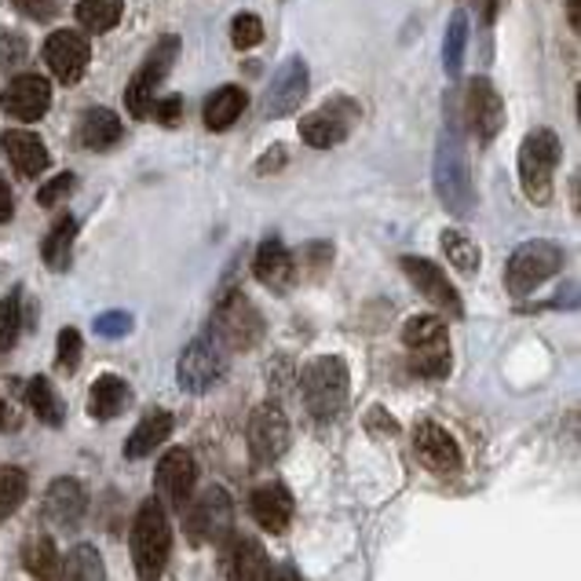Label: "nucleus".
Wrapping results in <instances>:
<instances>
[{"label": "nucleus", "mask_w": 581, "mask_h": 581, "mask_svg": "<svg viewBox=\"0 0 581 581\" xmlns=\"http://www.w3.org/2000/svg\"><path fill=\"white\" fill-rule=\"evenodd\" d=\"M169 552H172L169 512L158 498H150L139 504V512L132 520V563H136L139 581H158L166 574Z\"/></svg>", "instance_id": "1"}, {"label": "nucleus", "mask_w": 581, "mask_h": 581, "mask_svg": "<svg viewBox=\"0 0 581 581\" xmlns=\"http://www.w3.org/2000/svg\"><path fill=\"white\" fill-rule=\"evenodd\" d=\"M348 362L337 355H322L304 365L300 373V395L314 421H330L348 402Z\"/></svg>", "instance_id": "2"}, {"label": "nucleus", "mask_w": 581, "mask_h": 581, "mask_svg": "<svg viewBox=\"0 0 581 581\" xmlns=\"http://www.w3.org/2000/svg\"><path fill=\"white\" fill-rule=\"evenodd\" d=\"M432 180H435V194L439 201L453 212V217H469L475 209V191H472V176L464 166L461 154V139L453 129L439 136L435 147V166H432Z\"/></svg>", "instance_id": "3"}, {"label": "nucleus", "mask_w": 581, "mask_h": 581, "mask_svg": "<svg viewBox=\"0 0 581 581\" xmlns=\"http://www.w3.org/2000/svg\"><path fill=\"white\" fill-rule=\"evenodd\" d=\"M563 158V143L552 129H534L520 143V187L534 206H549L552 176Z\"/></svg>", "instance_id": "4"}, {"label": "nucleus", "mask_w": 581, "mask_h": 581, "mask_svg": "<svg viewBox=\"0 0 581 581\" xmlns=\"http://www.w3.org/2000/svg\"><path fill=\"white\" fill-rule=\"evenodd\" d=\"M183 509H187V538L194 545H223L234 534V504L223 487L201 490Z\"/></svg>", "instance_id": "5"}, {"label": "nucleus", "mask_w": 581, "mask_h": 581, "mask_svg": "<svg viewBox=\"0 0 581 581\" xmlns=\"http://www.w3.org/2000/svg\"><path fill=\"white\" fill-rule=\"evenodd\" d=\"M563 260L567 252L563 246L555 242H545V238H534V242H523L520 249L512 252L509 260V274H504V282H509V293L512 297H527L534 293L541 282H549L552 274L563 271Z\"/></svg>", "instance_id": "6"}, {"label": "nucleus", "mask_w": 581, "mask_h": 581, "mask_svg": "<svg viewBox=\"0 0 581 581\" xmlns=\"http://www.w3.org/2000/svg\"><path fill=\"white\" fill-rule=\"evenodd\" d=\"M402 344L413 351V370L421 377H447L450 373V348H447V322L439 314H417L402 325Z\"/></svg>", "instance_id": "7"}, {"label": "nucleus", "mask_w": 581, "mask_h": 581, "mask_svg": "<svg viewBox=\"0 0 581 581\" xmlns=\"http://www.w3.org/2000/svg\"><path fill=\"white\" fill-rule=\"evenodd\" d=\"M223 373H227V348L212 333L194 337L191 344L183 348L180 362H176V381H180V388L194 391V395L217 388L223 381Z\"/></svg>", "instance_id": "8"}, {"label": "nucleus", "mask_w": 581, "mask_h": 581, "mask_svg": "<svg viewBox=\"0 0 581 581\" xmlns=\"http://www.w3.org/2000/svg\"><path fill=\"white\" fill-rule=\"evenodd\" d=\"M176 56H180V37H161L158 48H150L147 62L136 70V78L129 81V92H124V107H129L132 118H139V121L150 118L154 92H158V84L169 78Z\"/></svg>", "instance_id": "9"}, {"label": "nucleus", "mask_w": 581, "mask_h": 581, "mask_svg": "<svg viewBox=\"0 0 581 581\" xmlns=\"http://www.w3.org/2000/svg\"><path fill=\"white\" fill-rule=\"evenodd\" d=\"M355 124H359V103L348 96H337L322 110H314L300 121V136H304V143L314 150H330L337 143H344Z\"/></svg>", "instance_id": "10"}, {"label": "nucleus", "mask_w": 581, "mask_h": 581, "mask_svg": "<svg viewBox=\"0 0 581 581\" xmlns=\"http://www.w3.org/2000/svg\"><path fill=\"white\" fill-rule=\"evenodd\" d=\"M212 337H217L223 348L249 351V348L263 337V319H260V311L252 308L242 293H231L227 300H220L217 319H212Z\"/></svg>", "instance_id": "11"}, {"label": "nucleus", "mask_w": 581, "mask_h": 581, "mask_svg": "<svg viewBox=\"0 0 581 581\" xmlns=\"http://www.w3.org/2000/svg\"><path fill=\"white\" fill-rule=\"evenodd\" d=\"M289 450V421L274 402L252 410L249 417V453L257 464H274Z\"/></svg>", "instance_id": "12"}, {"label": "nucleus", "mask_w": 581, "mask_h": 581, "mask_svg": "<svg viewBox=\"0 0 581 581\" xmlns=\"http://www.w3.org/2000/svg\"><path fill=\"white\" fill-rule=\"evenodd\" d=\"M399 268L407 271V278L417 286V293H421L428 304H435L439 311H447V314H464L458 289H453V282L443 274L439 263L424 260V257H402Z\"/></svg>", "instance_id": "13"}, {"label": "nucleus", "mask_w": 581, "mask_h": 581, "mask_svg": "<svg viewBox=\"0 0 581 581\" xmlns=\"http://www.w3.org/2000/svg\"><path fill=\"white\" fill-rule=\"evenodd\" d=\"M464 121L479 136V143H490L501 124H504V103L498 96V88L490 84V78H472L464 88Z\"/></svg>", "instance_id": "14"}, {"label": "nucleus", "mask_w": 581, "mask_h": 581, "mask_svg": "<svg viewBox=\"0 0 581 581\" xmlns=\"http://www.w3.org/2000/svg\"><path fill=\"white\" fill-rule=\"evenodd\" d=\"M154 483H158V501L180 512L183 504L194 498V483H198V464H194V458L187 450H180V447L169 450L166 458H161V464H158Z\"/></svg>", "instance_id": "15"}, {"label": "nucleus", "mask_w": 581, "mask_h": 581, "mask_svg": "<svg viewBox=\"0 0 581 581\" xmlns=\"http://www.w3.org/2000/svg\"><path fill=\"white\" fill-rule=\"evenodd\" d=\"M304 96H308V62L300 56H289L274 70L268 96H263V110H268V118H286V113H293L304 103Z\"/></svg>", "instance_id": "16"}, {"label": "nucleus", "mask_w": 581, "mask_h": 581, "mask_svg": "<svg viewBox=\"0 0 581 581\" xmlns=\"http://www.w3.org/2000/svg\"><path fill=\"white\" fill-rule=\"evenodd\" d=\"M0 107L16 121H41L48 107H52V84L41 73H16L8 81L4 96H0Z\"/></svg>", "instance_id": "17"}, {"label": "nucleus", "mask_w": 581, "mask_h": 581, "mask_svg": "<svg viewBox=\"0 0 581 581\" xmlns=\"http://www.w3.org/2000/svg\"><path fill=\"white\" fill-rule=\"evenodd\" d=\"M88 59H92V48L73 30H56L44 41V62L52 67V73L62 84H78L88 70Z\"/></svg>", "instance_id": "18"}, {"label": "nucleus", "mask_w": 581, "mask_h": 581, "mask_svg": "<svg viewBox=\"0 0 581 581\" xmlns=\"http://www.w3.org/2000/svg\"><path fill=\"white\" fill-rule=\"evenodd\" d=\"M413 450H417V458H421L424 469H432V472H439V475L458 472L461 461H464L458 439H453L443 424H432V421L417 424V432H413Z\"/></svg>", "instance_id": "19"}, {"label": "nucleus", "mask_w": 581, "mask_h": 581, "mask_svg": "<svg viewBox=\"0 0 581 581\" xmlns=\"http://www.w3.org/2000/svg\"><path fill=\"white\" fill-rule=\"evenodd\" d=\"M249 512L263 530L271 534H282V530L293 523V494L282 487V483H263L252 490L249 498Z\"/></svg>", "instance_id": "20"}, {"label": "nucleus", "mask_w": 581, "mask_h": 581, "mask_svg": "<svg viewBox=\"0 0 581 581\" xmlns=\"http://www.w3.org/2000/svg\"><path fill=\"white\" fill-rule=\"evenodd\" d=\"M231 545L223 549V571L231 581H263L268 578V552L252 538H227Z\"/></svg>", "instance_id": "21"}, {"label": "nucleus", "mask_w": 581, "mask_h": 581, "mask_svg": "<svg viewBox=\"0 0 581 581\" xmlns=\"http://www.w3.org/2000/svg\"><path fill=\"white\" fill-rule=\"evenodd\" d=\"M88 509V498L78 479H56L52 487H48V498H44V512L48 520L59 523V527H78L81 515Z\"/></svg>", "instance_id": "22"}, {"label": "nucleus", "mask_w": 581, "mask_h": 581, "mask_svg": "<svg viewBox=\"0 0 581 581\" xmlns=\"http://www.w3.org/2000/svg\"><path fill=\"white\" fill-rule=\"evenodd\" d=\"M0 143H4V154L11 158V166L19 169V176H41L48 169V147L37 139L33 132H22V129H8L0 136Z\"/></svg>", "instance_id": "23"}, {"label": "nucleus", "mask_w": 581, "mask_h": 581, "mask_svg": "<svg viewBox=\"0 0 581 581\" xmlns=\"http://www.w3.org/2000/svg\"><path fill=\"white\" fill-rule=\"evenodd\" d=\"M121 136H124L121 118L113 110L92 107V110L81 113V121H78V143L84 150H110V147L121 143Z\"/></svg>", "instance_id": "24"}, {"label": "nucleus", "mask_w": 581, "mask_h": 581, "mask_svg": "<svg viewBox=\"0 0 581 581\" xmlns=\"http://www.w3.org/2000/svg\"><path fill=\"white\" fill-rule=\"evenodd\" d=\"M293 268H297L293 252L278 242V238H268V242L257 249V260H252V274H257L263 286L278 289V293H282L289 282H293Z\"/></svg>", "instance_id": "25"}, {"label": "nucleus", "mask_w": 581, "mask_h": 581, "mask_svg": "<svg viewBox=\"0 0 581 581\" xmlns=\"http://www.w3.org/2000/svg\"><path fill=\"white\" fill-rule=\"evenodd\" d=\"M172 413L169 410H154V413H147L143 421L136 424V432L129 435V447H124V458H150V450H158L166 439L172 435Z\"/></svg>", "instance_id": "26"}, {"label": "nucleus", "mask_w": 581, "mask_h": 581, "mask_svg": "<svg viewBox=\"0 0 581 581\" xmlns=\"http://www.w3.org/2000/svg\"><path fill=\"white\" fill-rule=\"evenodd\" d=\"M246 103H249V96L242 92V88H234V84L217 88L206 103V124L212 132H227L246 113Z\"/></svg>", "instance_id": "27"}, {"label": "nucleus", "mask_w": 581, "mask_h": 581, "mask_svg": "<svg viewBox=\"0 0 581 581\" xmlns=\"http://www.w3.org/2000/svg\"><path fill=\"white\" fill-rule=\"evenodd\" d=\"M124 407H129V384H124L121 377L103 373L92 384V395H88V413L99 417V421H110V417H118Z\"/></svg>", "instance_id": "28"}, {"label": "nucleus", "mask_w": 581, "mask_h": 581, "mask_svg": "<svg viewBox=\"0 0 581 581\" xmlns=\"http://www.w3.org/2000/svg\"><path fill=\"white\" fill-rule=\"evenodd\" d=\"M59 581H107V563L99 549L92 545H78L67 560L59 563Z\"/></svg>", "instance_id": "29"}, {"label": "nucleus", "mask_w": 581, "mask_h": 581, "mask_svg": "<svg viewBox=\"0 0 581 581\" xmlns=\"http://www.w3.org/2000/svg\"><path fill=\"white\" fill-rule=\"evenodd\" d=\"M59 563H62V555L52 538H33L22 545V567H27V574L37 581H56Z\"/></svg>", "instance_id": "30"}, {"label": "nucleus", "mask_w": 581, "mask_h": 581, "mask_svg": "<svg viewBox=\"0 0 581 581\" xmlns=\"http://www.w3.org/2000/svg\"><path fill=\"white\" fill-rule=\"evenodd\" d=\"M73 238H78V220L73 217H62L56 227H52V234L44 238V263L52 271H67L70 268V249H73Z\"/></svg>", "instance_id": "31"}, {"label": "nucleus", "mask_w": 581, "mask_h": 581, "mask_svg": "<svg viewBox=\"0 0 581 581\" xmlns=\"http://www.w3.org/2000/svg\"><path fill=\"white\" fill-rule=\"evenodd\" d=\"M124 4L121 0H78V19L84 30L92 33H107L121 22Z\"/></svg>", "instance_id": "32"}, {"label": "nucleus", "mask_w": 581, "mask_h": 581, "mask_svg": "<svg viewBox=\"0 0 581 581\" xmlns=\"http://www.w3.org/2000/svg\"><path fill=\"white\" fill-rule=\"evenodd\" d=\"M27 402H30V410L41 417L44 424H52V428L62 424V402H59L56 388H52L48 377H33V381L27 384Z\"/></svg>", "instance_id": "33"}, {"label": "nucleus", "mask_w": 581, "mask_h": 581, "mask_svg": "<svg viewBox=\"0 0 581 581\" xmlns=\"http://www.w3.org/2000/svg\"><path fill=\"white\" fill-rule=\"evenodd\" d=\"M22 319H27V311H22V289L16 286L11 293L0 300V348H16V340L22 333Z\"/></svg>", "instance_id": "34"}, {"label": "nucleus", "mask_w": 581, "mask_h": 581, "mask_svg": "<svg viewBox=\"0 0 581 581\" xmlns=\"http://www.w3.org/2000/svg\"><path fill=\"white\" fill-rule=\"evenodd\" d=\"M27 490H30L27 472L16 469V464L0 469V520H4V515H11L22 501H27Z\"/></svg>", "instance_id": "35"}, {"label": "nucleus", "mask_w": 581, "mask_h": 581, "mask_svg": "<svg viewBox=\"0 0 581 581\" xmlns=\"http://www.w3.org/2000/svg\"><path fill=\"white\" fill-rule=\"evenodd\" d=\"M439 242H443L447 260L458 271H464V274L479 271V246L472 242V238H464L461 231H443V238H439Z\"/></svg>", "instance_id": "36"}, {"label": "nucleus", "mask_w": 581, "mask_h": 581, "mask_svg": "<svg viewBox=\"0 0 581 581\" xmlns=\"http://www.w3.org/2000/svg\"><path fill=\"white\" fill-rule=\"evenodd\" d=\"M464 41H469V22H464V11H453V19L447 27V41H443V62H447V70L453 73V78L461 73Z\"/></svg>", "instance_id": "37"}, {"label": "nucleus", "mask_w": 581, "mask_h": 581, "mask_svg": "<svg viewBox=\"0 0 581 581\" xmlns=\"http://www.w3.org/2000/svg\"><path fill=\"white\" fill-rule=\"evenodd\" d=\"M231 41H234V48H257L263 41V22L252 16V11H242V16H234V22H231Z\"/></svg>", "instance_id": "38"}, {"label": "nucleus", "mask_w": 581, "mask_h": 581, "mask_svg": "<svg viewBox=\"0 0 581 581\" xmlns=\"http://www.w3.org/2000/svg\"><path fill=\"white\" fill-rule=\"evenodd\" d=\"M81 333L73 330V325H67V330L59 333V365H62V373H73L78 370V362H81Z\"/></svg>", "instance_id": "39"}, {"label": "nucleus", "mask_w": 581, "mask_h": 581, "mask_svg": "<svg viewBox=\"0 0 581 581\" xmlns=\"http://www.w3.org/2000/svg\"><path fill=\"white\" fill-rule=\"evenodd\" d=\"M73 191V176L70 172H62V176H56V180H48L44 187H41V206H59L62 198H67Z\"/></svg>", "instance_id": "40"}, {"label": "nucleus", "mask_w": 581, "mask_h": 581, "mask_svg": "<svg viewBox=\"0 0 581 581\" xmlns=\"http://www.w3.org/2000/svg\"><path fill=\"white\" fill-rule=\"evenodd\" d=\"M22 59H27V41L16 33L0 37V67H19Z\"/></svg>", "instance_id": "41"}, {"label": "nucleus", "mask_w": 581, "mask_h": 581, "mask_svg": "<svg viewBox=\"0 0 581 581\" xmlns=\"http://www.w3.org/2000/svg\"><path fill=\"white\" fill-rule=\"evenodd\" d=\"M16 8L22 11V16L37 19V22H48V19H56L59 0H16Z\"/></svg>", "instance_id": "42"}, {"label": "nucleus", "mask_w": 581, "mask_h": 581, "mask_svg": "<svg viewBox=\"0 0 581 581\" xmlns=\"http://www.w3.org/2000/svg\"><path fill=\"white\" fill-rule=\"evenodd\" d=\"M96 330L103 337H121V333L132 330V319L124 311H110V314H103V319L96 322Z\"/></svg>", "instance_id": "43"}, {"label": "nucleus", "mask_w": 581, "mask_h": 581, "mask_svg": "<svg viewBox=\"0 0 581 581\" xmlns=\"http://www.w3.org/2000/svg\"><path fill=\"white\" fill-rule=\"evenodd\" d=\"M150 113L161 121V124H176L183 118V99L180 96H169V99H161V103L150 107Z\"/></svg>", "instance_id": "44"}, {"label": "nucleus", "mask_w": 581, "mask_h": 581, "mask_svg": "<svg viewBox=\"0 0 581 581\" xmlns=\"http://www.w3.org/2000/svg\"><path fill=\"white\" fill-rule=\"evenodd\" d=\"M282 161H286V147H271L268 154H263V158L257 161V172H260V176L278 172V169H282Z\"/></svg>", "instance_id": "45"}, {"label": "nucleus", "mask_w": 581, "mask_h": 581, "mask_svg": "<svg viewBox=\"0 0 581 581\" xmlns=\"http://www.w3.org/2000/svg\"><path fill=\"white\" fill-rule=\"evenodd\" d=\"M365 424H370L373 432H388V435H395V432H399V424L391 421V417H388V413H384L381 407H377V410H370V417H365Z\"/></svg>", "instance_id": "46"}, {"label": "nucleus", "mask_w": 581, "mask_h": 581, "mask_svg": "<svg viewBox=\"0 0 581 581\" xmlns=\"http://www.w3.org/2000/svg\"><path fill=\"white\" fill-rule=\"evenodd\" d=\"M11 212H16V201H11L8 183L0 180V223H8V220H11Z\"/></svg>", "instance_id": "47"}, {"label": "nucleus", "mask_w": 581, "mask_h": 581, "mask_svg": "<svg viewBox=\"0 0 581 581\" xmlns=\"http://www.w3.org/2000/svg\"><path fill=\"white\" fill-rule=\"evenodd\" d=\"M263 581H300V574H297V567L282 563V567H274V571H268V578Z\"/></svg>", "instance_id": "48"}, {"label": "nucleus", "mask_w": 581, "mask_h": 581, "mask_svg": "<svg viewBox=\"0 0 581 581\" xmlns=\"http://www.w3.org/2000/svg\"><path fill=\"white\" fill-rule=\"evenodd\" d=\"M501 4H504V0H483V22H487V27H490V22L498 19Z\"/></svg>", "instance_id": "49"}, {"label": "nucleus", "mask_w": 581, "mask_h": 581, "mask_svg": "<svg viewBox=\"0 0 581 581\" xmlns=\"http://www.w3.org/2000/svg\"><path fill=\"white\" fill-rule=\"evenodd\" d=\"M567 16H571V27L581 30V0H571V4H567Z\"/></svg>", "instance_id": "50"}, {"label": "nucleus", "mask_w": 581, "mask_h": 581, "mask_svg": "<svg viewBox=\"0 0 581 581\" xmlns=\"http://www.w3.org/2000/svg\"><path fill=\"white\" fill-rule=\"evenodd\" d=\"M4 417H8V410H4V399H0V428H4Z\"/></svg>", "instance_id": "51"}]
</instances>
